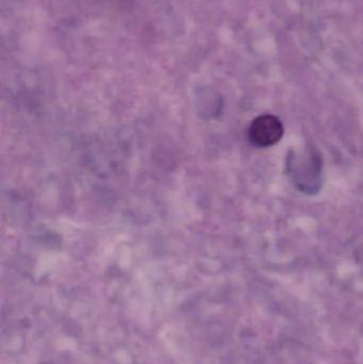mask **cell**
Here are the masks:
<instances>
[{
	"mask_svg": "<svg viewBox=\"0 0 363 364\" xmlns=\"http://www.w3.org/2000/svg\"><path fill=\"white\" fill-rule=\"evenodd\" d=\"M288 176L300 192L315 195L323 183V160L313 147L292 149L286 162Z\"/></svg>",
	"mask_w": 363,
	"mask_h": 364,
	"instance_id": "6da1fadb",
	"label": "cell"
},
{
	"mask_svg": "<svg viewBox=\"0 0 363 364\" xmlns=\"http://www.w3.org/2000/svg\"><path fill=\"white\" fill-rule=\"evenodd\" d=\"M285 127L278 117L264 114L251 122L249 129V141L260 149L274 146L283 139Z\"/></svg>",
	"mask_w": 363,
	"mask_h": 364,
	"instance_id": "7a4b0ae2",
	"label": "cell"
}]
</instances>
